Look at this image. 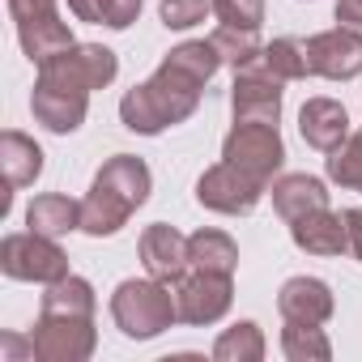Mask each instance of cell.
Masks as SVG:
<instances>
[{"label":"cell","mask_w":362,"mask_h":362,"mask_svg":"<svg viewBox=\"0 0 362 362\" xmlns=\"http://www.w3.org/2000/svg\"><path fill=\"white\" fill-rule=\"evenodd\" d=\"M209 43L218 47L222 64H230V69H239V64H247V60H256L264 52L260 30H252V26H218L209 35Z\"/></svg>","instance_id":"484cf974"},{"label":"cell","mask_w":362,"mask_h":362,"mask_svg":"<svg viewBox=\"0 0 362 362\" xmlns=\"http://www.w3.org/2000/svg\"><path fill=\"white\" fill-rule=\"evenodd\" d=\"M303 47H307V69H311V77L349 81V77L362 73V30L332 26V30L311 35Z\"/></svg>","instance_id":"7c38bea8"},{"label":"cell","mask_w":362,"mask_h":362,"mask_svg":"<svg viewBox=\"0 0 362 362\" xmlns=\"http://www.w3.org/2000/svg\"><path fill=\"white\" fill-rule=\"evenodd\" d=\"M222 158L235 162L239 170L256 175L260 184H273V175L286 162V145L277 124H256V119H235V128L222 141Z\"/></svg>","instance_id":"5b68a950"},{"label":"cell","mask_w":362,"mask_h":362,"mask_svg":"<svg viewBox=\"0 0 362 362\" xmlns=\"http://www.w3.org/2000/svg\"><path fill=\"white\" fill-rule=\"evenodd\" d=\"M69 13L77 22H90V26L128 30L141 13V0H69Z\"/></svg>","instance_id":"603a6c76"},{"label":"cell","mask_w":362,"mask_h":362,"mask_svg":"<svg viewBox=\"0 0 362 362\" xmlns=\"http://www.w3.org/2000/svg\"><path fill=\"white\" fill-rule=\"evenodd\" d=\"M39 362H86L98 349V332L90 315H43L30 332Z\"/></svg>","instance_id":"9c48e42d"},{"label":"cell","mask_w":362,"mask_h":362,"mask_svg":"<svg viewBox=\"0 0 362 362\" xmlns=\"http://www.w3.org/2000/svg\"><path fill=\"white\" fill-rule=\"evenodd\" d=\"M345 226H349V252L362 260V209H345Z\"/></svg>","instance_id":"1f68e13d"},{"label":"cell","mask_w":362,"mask_h":362,"mask_svg":"<svg viewBox=\"0 0 362 362\" xmlns=\"http://www.w3.org/2000/svg\"><path fill=\"white\" fill-rule=\"evenodd\" d=\"M290 239L307 256H341V252H349L345 214H332V209H311V214L294 218L290 222Z\"/></svg>","instance_id":"9a60e30c"},{"label":"cell","mask_w":362,"mask_h":362,"mask_svg":"<svg viewBox=\"0 0 362 362\" xmlns=\"http://www.w3.org/2000/svg\"><path fill=\"white\" fill-rule=\"evenodd\" d=\"M149 188H153V175H149L145 158H136V153L107 158L81 201V230L90 239L119 235L128 226V218L149 201Z\"/></svg>","instance_id":"7a4b0ae2"},{"label":"cell","mask_w":362,"mask_h":362,"mask_svg":"<svg viewBox=\"0 0 362 362\" xmlns=\"http://www.w3.org/2000/svg\"><path fill=\"white\" fill-rule=\"evenodd\" d=\"M136 252H141L145 273L158 277V281H175V277H184V273H188V239L179 235L175 226H166V222L145 226Z\"/></svg>","instance_id":"5bb4252c"},{"label":"cell","mask_w":362,"mask_h":362,"mask_svg":"<svg viewBox=\"0 0 362 362\" xmlns=\"http://www.w3.org/2000/svg\"><path fill=\"white\" fill-rule=\"evenodd\" d=\"M269 197H273V209L281 214V222H294L311 209H328V188L324 179L298 170V175H281L269 184Z\"/></svg>","instance_id":"ac0fdd59"},{"label":"cell","mask_w":362,"mask_h":362,"mask_svg":"<svg viewBox=\"0 0 362 362\" xmlns=\"http://www.w3.org/2000/svg\"><path fill=\"white\" fill-rule=\"evenodd\" d=\"M281 354L290 362H328L332 358V341L324 337L320 324H294V320H286V328H281Z\"/></svg>","instance_id":"d4e9b609"},{"label":"cell","mask_w":362,"mask_h":362,"mask_svg":"<svg viewBox=\"0 0 362 362\" xmlns=\"http://www.w3.org/2000/svg\"><path fill=\"white\" fill-rule=\"evenodd\" d=\"M277 311H281V320H294V324H328L337 311V298H332L328 281H320V277H290L277 290Z\"/></svg>","instance_id":"2e32d148"},{"label":"cell","mask_w":362,"mask_h":362,"mask_svg":"<svg viewBox=\"0 0 362 362\" xmlns=\"http://www.w3.org/2000/svg\"><path fill=\"white\" fill-rule=\"evenodd\" d=\"M269 192V184H260L256 175L239 170L235 162H218L209 166L201 179H197V205L214 209V214H226V218H239V214H252L260 205V197Z\"/></svg>","instance_id":"ba28073f"},{"label":"cell","mask_w":362,"mask_h":362,"mask_svg":"<svg viewBox=\"0 0 362 362\" xmlns=\"http://www.w3.org/2000/svg\"><path fill=\"white\" fill-rule=\"evenodd\" d=\"M298 132L311 149L332 153L345 136H349V115L337 98H307L298 111Z\"/></svg>","instance_id":"e0dca14e"},{"label":"cell","mask_w":362,"mask_h":362,"mask_svg":"<svg viewBox=\"0 0 362 362\" xmlns=\"http://www.w3.org/2000/svg\"><path fill=\"white\" fill-rule=\"evenodd\" d=\"M209 13H214V0H162L158 5V18L166 30H192Z\"/></svg>","instance_id":"f1b7e54d"},{"label":"cell","mask_w":362,"mask_h":362,"mask_svg":"<svg viewBox=\"0 0 362 362\" xmlns=\"http://www.w3.org/2000/svg\"><path fill=\"white\" fill-rule=\"evenodd\" d=\"M170 290H175V307L184 324H218L235 303V277L226 273L188 269L184 277L170 281Z\"/></svg>","instance_id":"30bf717a"},{"label":"cell","mask_w":362,"mask_h":362,"mask_svg":"<svg viewBox=\"0 0 362 362\" xmlns=\"http://www.w3.org/2000/svg\"><path fill=\"white\" fill-rule=\"evenodd\" d=\"M111 320L128 341H153L162 337L170 324H179V307H175V290L170 281L158 277H128L115 286L111 294Z\"/></svg>","instance_id":"3957f363"},{"label":"cell","mask_w":362,"mask_h":362,"mask_svg":"<svg viewBox=\"0 0 362 362\" xmlns=\"http://www.w3.org/2000/svg\"><path fill=\"white\" fill-rule=\"evenodd\" d=\"M26 226L47 239H64L69 230H81V201L64 192H43L26 205Z\"/></svg>","instance_id":"ffe728a7"},{"label":"cell","mask_w":362,"mask_h":362,"mask_svg":"<svg viewBox=\"0 0 362 362\" xmlns=\"http://www.w3.org/2000/svg\"><path fill=\"white\" fill-rule=\"evenodd\" d=\"M214 358L218 362H260L264 358V332H260V324H252V320L230 324L214 341Z\"/></svg>","instance_id":"cb8c5ba5"},{"label":"cell","mask_w":362,"mask_h":362,"mask_svg":"<svg viewBox=\"0 0 362 362\" xmlns=\"http://www.w3.org/2000/svg\"><path fill=\"white\" fill-rule=\"evenodd\" d=\"M30 111L35 119L56 132V136H69L86 124V111H90V94L86 90H73V86H60L52 77H39L35 81V94H30Z\"/></svg>","instance_id":"4fadbf2b"},{"label":"cell","mask_w":362,"mask_h":362,"mask_svg":"<svg viewBox=\"0 0 362 362\" xmlns=\"http://www.w3.org/2000/svg\"><path fill=\"white\" fill-rule=\"evenodd\" d=\"M218 69H222V56L209 39H188V43L170 47L166 60L158 64V73L119 98L124 128L141 132V136H158L175 124H184L188 115H197L201 94Z\"/></svg>","instance_id":"6da1fadb"},{"label":"cell","mask_w":362,"mask_h":362,"mask_svg":"<svg viewBox=\"0 0 362 362\" xmlns=\"http://www.w3.org/2000/svg\"><path fill=\"white\" fill-rule=\"evenodd\" d=\"M9 13H13L18 43L30 56V64H43L47 56L77 43L69 22H60V13H56V0H9Z\"/></svg>","instance_id":"52a82bcc"},{"label":"cell","mask_w":362,"mask_h":362,"mask_svg":"<svg viewBox=\"0 0 362 362\" xmlns=\"http://www.w3.org/2000/svg\"><path fill=\"white\" fill-rule=\"evenodd\" d=\"M188 269L235 277V269H239V243L226 230H197V235H188Z\"/></svg>","instance_id":"44dd1931"},{"label":"cell","mask_w":362,"mask_h":362,"mask_svg":"<svg viewBox=\"0 0 362 362\" xmlns=\"http://www.w3.org/2000/svg\"><path fill=\"white\" fill-rule=\"evenodd\" d=\"M324 170H328V179H332V184L362 192V132H349V136H345V141H341V145L328 153Z\"/></svg>","instance_id":"4316f807"},{"label":"cell","mask_w":362,"mask_h":362,"mask_svg":"<svg viewBox=\"0 0 362 362\" xmlns=\"http://www.w3.org/2000/svg\"><path fill=\"white\" fill-rule=\"evenodd\" d=\"M0 273L9 281H35V286H52L60 277H69V256L56 239L39 235V230H22V235H5L0 239Z\"/></svg>","instance_id":"277c9868"},{"label":"cell","mask_w":362,"mask_h":362,"mask_svg":"<svg viewBox=\"0 0 362 362\" xmlns=\"http://www.w3.org/2000/svg\"><path fill=\"white\" fill-rule=\"evenodd\" d=\"M214 18L222 26H252V30H260L264 0H214Z\"/></svg>","instance_id":"f546056e"},{"label":"cell","mask_w":362,"mask_h":362,"mask_svg":"<svg viewBox=\"0 0 362 362\" xmlns=\"http://www.w3.org/2000/svg\"><path fill=\"white\" fill-rule=\"evenodd\" d=\"M0 166H5V184L9 192L35 184V179L43 175V149L35 136L18 132V128H5V136H0Z\"/></svg>","instance_id":"d6986e66"},{"label":"cell","mask_w":362,"mask_h":362,"mask_svg":"<svg viewBox=\"0 0 362 362\" xmlns=\"http://www.w3.org/2000/svg\"><path fill=\"white\" fill-rule=\"evenodd\" d=\"M115 73H119V60L103 43H73V47H64V52H56L39 64V77H52L60 86L86 90V94L107 90L115 81Z\"/></svg>","instance_id":"8992f818"},{"label":"cell","mask_w":362,"mask_h":362,"mask_svg":"<svg viewBox=\"0 0 362 362\" xmlns=\"http://www.w3.org/2000/svg\"><path fill=\"white\" fill-rule=\"evenodd\" d=\"M230 111H235V119H256V124H277L281 119V77L260 56L235 69Z\"/></svg>","instance_id":"8fae6325"},{"label":"cell","mask_w":362,"mask_h":362,"mask_svg":"<svg viewBox=\"0 0 362 362\" xmlns=\"http://www.w3.org/2000/svg\"><path fill=\"white\" fill-rule=\"evenodd\" d=\"M39 311H43V315H90V320H94V311H98V294H94V286H90L86 277L69 273V277L43 286V303H39Z\"/></svg>","instance_id":"7402d4cb"},{"label":"cell","mask_w":362,"mask_h":362,"mask_svg":"<svg viewBox=\"0 0 362 362\" xmlns=\"http://www.w3.org/2000/svg\"><path fill=\"white\" fill-rule=\"evenodd\" d=\"M260 60H264L281 81H303V77H311V69H307V47H303L298 39H273V43L260 52Z\"/></svg>","instance_id":"83f0119b"},{"label":"cell","mask_w":362,"mask_h":362,"mask_svg":"<svg viewBox=\"0 0 362 362\" xmlns=\"http://www.w3.org/2000/svg\"><path fill=\"white\" fill-rule=\"evenodd\" d=\"M337 22L349 30H362V0H337Z\"/></svg>","instance_id":"4dcf8cb0"}]
</instances>
